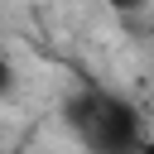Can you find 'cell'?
Instances as JSON below:
<instances>
[{
  "label": "cell",
  "instance_id": "6da1fadb",
  "mask_svg": "<svg viewBox=\"0 0 154 154\" xmlns=\"http://www.w3.org/2000/svg\"><path fill=\"white\" fill-rule=\"evenodd\" d=\"M67 130L87 154H149V130L144 111L106 87H82L67 106Z\"/></svg>",
  "mask_w": 154,
  "mask_h": 154
},
{
  "label": "cell",
  "instance_id": "7a4b0ae2",
  "mask_svg": "<svg viewBox=\"0 0 154 154\" xmlns=\"http://www.w3.org/2000/svg\"><path fill=\"white\" fill-rule=\"evenodd\" d=\"M14 87H19V72H14V63L0 53V96H14Z\"/></svg>",
  "mask_w": 154,
  "mask_h": 154
},
{
  "label": "cell",
  "instance_id": "3957f363",
  "mask_svg": "<svg viewBox=\"0 0 154 154\" xmlns=\"http://www.w3.org/2000/svg\"><path fill=\"white\" fill-rule=\"evenodd\" d=\"M106 5H111L116 14H140V10L149 5V0H106Z\"/></svg>",
  "mask_w": 154,
  "mask_h": 154
}]
</instances>
